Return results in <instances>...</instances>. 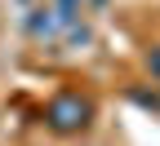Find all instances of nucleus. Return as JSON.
Returning a JSON list of instances; mask_svg holds the SVG:
<instances>
[{"label":"nucleus","mask_w":160,"mask_h":146,"mask_svg":"<svg viewBox=\"0 0 160 146\" xmlns=\"http://www.w3.org/2000/svg\"><path fill=\"white\" fill-rule=\"evenodd\" d=\"M22 31L36 35V40H53V35H67L71 27L62 22V13H58L53 5H45V9H31V13L22 18Z\"/></svg>","instance_id":"2"},{"label":"nucleus","mask_w":160,"mask_h":146,"mask_svg":"<svg viewBox=\"0 0 160 146\" xmlns=\"http://www.w3.org/2000/svg\"><path fill=\"white\" fill-rule=\"evenodd\" d=\"M129 102H138L147 111H160V93H147V89H129Z\"/></svg>","instance_id":"3"},{"label":"nucleus","mask_w":160,"mask_h":146,"mask_svg":"<svg viewBox=\"0 0 160 146\" xmlns=\"http://www.w3.org/2000/svg\"><path fill=\"white\" fill-rule=\"evenodd\" d=\"M147 71H151V80H160V45H151V53H147Z\"/></svg>","instance_id":"4"},{"label":"nucleus","mask_w":160,"mask_h":146,"mask_svg":"<svg viewBox=\"0 0 160 146\" xmlns=\"http://www.w3.org/2000/svg\"><path fill=\"white\" fill-rule=\"evenodd\" d=\"M45 124H49L53 133H62V137L85 133L89 124H93V102L80 97V93H58L49 106H45Z\"/></svg>","instance_id":"1"}]
</instances>
